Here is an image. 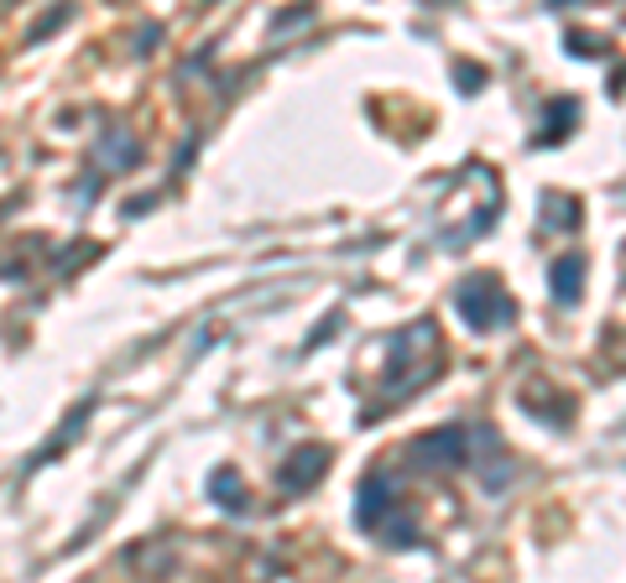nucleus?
Segmentation results:
<instances>
[{
	"mask_svg": "<svg viewBox=\"0 0 626 583\" xmlns=\"http://www.w3.org/2000/svg\"><path fill=\"white\" fill-rule=\"evenodd\" d=\"M444 365V344H438L434 318H412L397 339H392V360H386V397L382 401H408L412 391H423Z\"/></svg>",
	"mask_w": 626,
	"mask_h": 583,
	"instance_id": "nucleus-1",
	"label": "nucleus"
},
{
	"mask_svg": "<svg viewBox=\"0 0 626 583\" xmlns=\"http://www.w3.org/2000/svg\"><path fill=\"white\" fill-rule=\"evenodd\" d=\"M455 307L475 333H491V328L511 324V313H517V303L502 292V281L496 277H465L455 287Z\"/></svg>",
	"mask_w": 626,
	"mask_h": 583,
	"instance_id": "nucleus-2",
	"label": "nucleus"
},
{
	"mask_svg": "<svg viewBox=\"0 0 626 583\" xmlns=\"http://www.w3.org/2000/svg\"><path fill=\"white\" fill-rule=\"evenodd\" d=\"M470 459H475V438H470V427H459V422L412 438V448H408V464L423 469V474H434V469H470Z\"/></svg>",
	"mask_w": 626,
	"mask_h": 583,
	"instance_id": "nucleus-3",
	"label": "nucleus"
},
{
	"mask_svg": "<svg viewBox=\"0 0 626 583\" xmlns=\"http://www.w3.org/2000/svg\"><path fill=\"white\" fill-rule=\"evenodd\" d=\"M517 406H522L532 422H543V427H569V417H575V401L564 397L554 380H538V375L517 386Z\"/></svg>",
	"mask_w": 626,
	"mask_h": 583,
	"instance_id": "nucleus-4",
	"label": "nucleus"
},
{
	"mask_svg": "<svg viewBox=\"0 0 626 583\" xmlns=\"http://www.w3.org/2000/svg\"><path fill=\"white\" fill-rule=\"evenodd\" d=\"M392 511H397V485H392L386 469H371L361 479V490H356V526L361 532H382Z\"/></svg>",
	"mask_w": 626,
	"mask_h": 583,
	"instance_id": "nucleus-5",
	"label": "nucleus"
},
{
	"mask_svg": "<svg viewBox=\"0 0 626 583\" xmlns=\"http://www.w3.org/2000/svg\"><path fill=\"white\" fill-rule=\"evenodd\" d=\"M324 469H329V448H324V444H303V448H292L288 459L277 464V490H288V495L313 490V485L324 479Z\"/></svg>",
	"mask_w": 626,
	"mask_h": 583,
	"instance_id": "nucleus-6",
	"label": "nucleus"
},
{
	"mask_svg": "<svg viewBox=\"0 0 626 583\" xmlns=\"http://www.w3.org/2000/svg\"><path fill=\"white\" fill-rule=\"evenodd\" d=\"M136 157H142V141L131 136V131H121V125H110V131L95 141V162L105 167V172H125V167H136Z\"/></svg>",
	"mask_w": 626,
	"mask_h": 583,
	"instance_id": "nucleus-7",
	"label": "nucleus"
},
{
	"mask_svg": "<svg viewBox=\"0 0 626 583\" xmlns=\"http://www.w3.org/2000/svg\"><path fill=\"white\" fill-rule=\"evenodd\" d=\"M549 287H554V297H558L564 307H575L579 297H585V256H579V251L558 256L554 271H549Z\"/></svg>",
	"mask_w": 626,
	"mask_h": 583,
	"instance_id": "nucleus-8",
	"label": "nucleus"
},
{
	"mask_svg": "<svg viewBox=\"0 0 626 583\" xmlns=\"http://www.w3.org/2000/svg\"><path fill=\"white\" fill-rule=\"evenodd\" d=\"M209 495H215L225 511H236V515L251 511V500H245V479L236 474V469H215V474H209Z\"/></svg>",
	"mask_w": 626,
	"mask_h": 583,
	"instance_id": "nucleus-9",
	"label": "nucleus"
},
{
	"mask_svg": "<svg viewBox=\"0 0 626 583\" xmlns=\"http://www.w3.org/2000/svg\"><path fill=\"white\" fill-rule=\"evenodd\" d=\"M575 116H579V105L575 99H549V110H543V146L549 141H558V136H569V125H575Z\"/></svg>",
	"mask_w": 626,
	"mask_h": 583,
	"instance_id": "nucleus-10",
	"label": "nucleus"
},
{
	"mask_svg": "<svg viewBox=\"0 0 626 583\" xmlns=\"http://www.w3.org/2000/svg\"><path fill=\"white\" fill-rule=\"evenodd\" d=\"M84 417H89V401H84V406H79V412H73V417H69V427H58V433H52L48 444L37 448V453H32V469H37V464H48V459H52V453H58V448H69L73 438L84 433Z\"/></svg>",
	"mask_w": 626,
	"mask_h": 583,
	"instance_id": "nucleus-11",
	"label": "nucleus"
},
{
	"mask_svg": "<svg viewBox=\"0 0 626 583\" xmlns=\"http://www.w3.org/2000/svg\"><path fill=\"white\" fill-rule=\"evenodd\" d=\"M382 537L392 542V547H412V542H418V515H412V511H392V515H386V526H382Z\"/></svg>",
	"mask_w": 626,
	"mask_h": 583,
	"instance_id": "nucleus-12",
	"label": "nucleus"
},
{
	"mask_svg": "<svg viewBox=\"0 0 626 583\" xmlns=\"http://www.w3.org/2000/svg\"><path fill=\"white\" fill-rule=\"evenodd\" d=\"M313 22V5H292V11H282V16H272V32H292V26Z\"/></svg>",
	"mask_w": 626,
	"mask_h": 583,
	"instance_id": "nucleus-13",
	"label": "nucleus"
},
{
	"mask_svg": "<svg viewBox=\"0 0 626 583\" xmlns=\"http://www.w3.org/2000/svg\"><path fill=\"white\" fill-rule=\"evenodd\" d=\"M455 78H459V89H465V94H475L485 84V69H475V63H459Z\"/></svg>",
	"mask_w": 626,
	"mask_h": 583,
	"instance_id": "nucleus-14",
	"label": "nucleus"
},
{
	"mask_svg": "<svg viewBox=\"0 0 626 583\" xmlns=\"http://www.w3.org/2000/svg\"><path fill=\"white\" fill-rule=\"evenodd\" d=\"M569 47H575L579 58H595V52H601V42H595V37H585V32H575V37H569Z\"/></svg>",
	"mask_w": 626,
	"mask_h": 583,
	"instance_id": "nucleus-15",
	"label": "nucleus"
},
{
	"mask_svg": "<svg viewBox=\"0 0 626 583\" xmlns=\"http://www.w3.org/2000/svg\"><path fill=\"white\" fill-rule=\"evenodd\" d=\"M63 16H69V11H63V5H58V11H48V16H43V22L32 26V42H37V37H43V32H52V26L63 22Z\"/></svg>",
	"mask_w": 626,
	"mask_h": 583,
	"instance_id": "nucleus-16",
	"label": "nucleus"
},
{
	"mask_svg": "<svg viewBox=\"0 0 626 583\" xmlns=\"http://www.w3.org/2000/svg\"><path fill=\"white\" fill-rule=\"evenodd\" d=\"M152 204H157L152 193H146V198H125V219H142V214L152 209Z\"/></svg>",
	"mask_w": 626,
	"mask_h": 583,
	"instance_id": "nucleus-17",
	"label": "nucleus"
}]
</instances>
